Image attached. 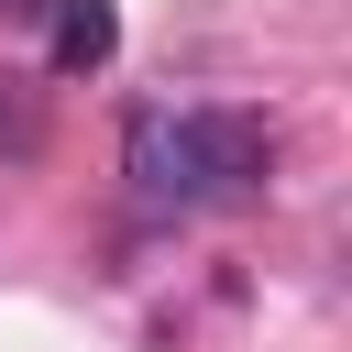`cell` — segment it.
Segmentation results:
<instances>
[{
    "label": "cell",
    "mask_w": 352,
    "mask_h": 352,
    "mask_svg": "<svg viewBox=\"0 0 352 352\" xmlns=\"http://www.w3.org/2000/svg\"><path fill=\"white\" fill-rule=\"evenodd\" d=\"M121 176L154 209H209V198H264L275 176V132L253 110H165L143 99L121 121Z\"/></svg>",
    "instance_id": "cell-1"
},
{
    "label": "cell",
    "mask_w": 352,
    "mask_h": 352,
    "mask_svg": "<svg viewBox=\"0 0 352 352\" xmlns=\"http://www.w3.org/2000/svg\"><path fill=\"white\" fill-rule=\"evenodd\" d=\"M44 55H55V77H99L121 55V11L110 0H55L44 11Z\"/></svg>",
    "instance_id": "cell-2"
},
{
    "label": "cell",
    "mask_w": 352,
    "mask_h": 352,
    "mask_svg": "<svg viewBox=\"0 0 352 352\" xmlns=\"http://www.w3.org/2000/svg\"><path fill=\"white\" fill-rule=\"evenodd\" d=\"M44 11H55V0H0V22H44Z\"/></svg>",
    "instance_id": "cell-3"
}]
</instances>
